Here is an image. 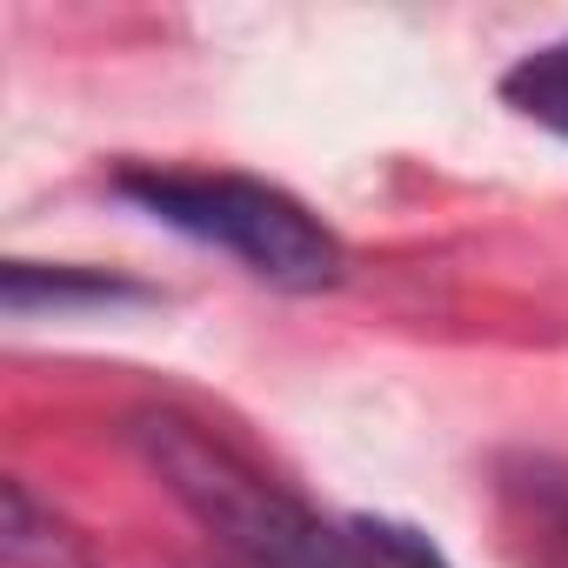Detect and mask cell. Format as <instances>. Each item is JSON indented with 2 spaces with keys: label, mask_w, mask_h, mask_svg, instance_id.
Instances as JSON below:
<instances>
[{
  "label": "cell",
  "mask_w": 568,
  "mask_h": 568,
  "mask_svg": "<svg viewBox=\"0 0 568 568\" xmlns=\"http://www.w3.org/2000/svg\"><path fill=\"white\" fill-rule=\"evenodd\" d=\"M134 448L161 488L241 561V568H388L362 521H322L295 488H281L214 428L148 408L134 415Z\"/></svg>",
  "instance_id": "6da1fadb"
},
{
  "label": "cell",
  "mask_w": 568,
  "mask_h": 568,
  "mask_svg": "<svg viewBox=\"0 0 568 568\" xmlns=\"http://www.w3.org/2000/svg\"><path fill=\"white\" fill-rule=\"evenodd\" d=\"M114 194L134 201L141 214H154L161 227L187 234V241H207V247L234 254L254 281L288 288V295H322L348 267L342 234L308 201H295L274 181H254V174L134 161V168L114 174Z\"/></svg>",
  "instance_id": "7a4b0ae2"
},
{
  "label": "cell",
  "mask_w": 568,
  "mask_h": 568,
  "mask_svg": "<svg viewBox=\"0 0 568 568\" xmlns=\"http://www.w3.org/2000/svg\"><path fill=\"white\" fill-rule=\"evenodd\" d=\"M0 302L8 315H68V308H108V302H148V288L121 274H94V267H41V261H8L0 267Z\"/></svg>",
  "instance_id": "3957f363"
},
{
  "label": "cell",
  "mask_w": 568,
  "mask_h": 568,
  "mask_svg": "<svg viewBox=\"0 0 568 568\" xmlns=\"http://www.w3.org/2000/svg\"><path fill=\"white\" fill-rule=\"evenodd\" d=\"M501 101L521 121H535V128H548V134L568 141V41H548V48L521 54L501 74Z\"/></svg>",
  "instance_id": "277c9868"
}]
</instances>
